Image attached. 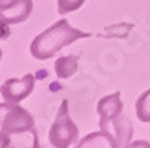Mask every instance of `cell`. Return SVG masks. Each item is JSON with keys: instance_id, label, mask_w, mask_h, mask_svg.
<instances>
[{"instance_id": "8992f818", "label": "cell", "mask_w": 150, "mask_h": 148, "mask_svg": "<svg viewBox=\"0 0 150 148\" xmlns=\"http://www.w3.org/2000/svg\"><path fill=\"white\" fill-rule=\"evenodd\" d=\"M33 12V0H0V18L10 25H17Z\"/></svg>"}, {"instance_id": "7c38bea8", "label": "cell", "mask_w": 150, "mask_h": 148, "mask_svg": "<svg viewBox=\"0 0 150 148\" xmlns=\"http://www.w3.org/2000/svg\"><path fill=\"white\" fill-rule=\"evenodd\" d=\"M127 148H150V143L145 140H134L127 145Z\"/></svg>"}, {"instance_id": "52a82bcc", "label": "cell", "mask_w": 150, "mask_h": 148, "mask_svg": "<svg viewBox=\"0 0 150 148\" xmlns=\"http://www.w3.org/2000/svg\"><path fill=\"white\" fill-rule=\"evenodd\" d=\"M76 148H120L117 140L104 130L93 132L79 140Z\"/></svg>"}, {"instance_id": "3957f363", "label": "cell", "mask_w": 150, "mask_h": 148, "mask_svg": "<svg viewBox=\"0 0 150 148\" xmlns=\"http://www.w3.org/2000/svg\"><path fill=\"white\" fill-rule=\"evenodd\" d=\"M48 138L54 148H76V145L79 143V128L71 118L69 104L66 99L58 109Z\"/></svg>"}, {"instance_id": "7a4b0ae2", "label": "cell", "mask_w": 150, "mask_h": 148, "mask_svg": "<svg viewBox=\"0 0 150 148\" xmlns=\"http://www.w3.org/2000/svg\"><path fill=\"white\" fill-rule=\"evenodd\" d=\"M97 115H99V128L114 137L120 148H127L132 142L134 127L130 118L124 113V102L120 92H112L104 96L97 102Z\"/></svg>"}, {"instance_id": "30bf717a", "label": "cell", "mask_w": 150, "mask_h": 148, "mask_svg": "<svg viewBox=\"0 0 150 148\" xmlns=\"http://www.w3.org/2000/svg\"><path fill=\"white\" fill-rule=\"evenodd\" d=\"M84 2L86 0H58V13L68 15L71 12H76L84 5Z\"/></svg>"}, {"instance_id": "5bb4252c", "label": "cell", "mask_w": 150, "mask_h": 148, "mask_svg": "<svg viewBox=\"0 0 150 148\" xmlns=\"http://www.w3.org/2000/svg\"><path fill=\"white\" fill-rule=\"evenodd\" d=\"M2 56H4V51H2V48H0V61H2Z\"/></svg>"}, {"instance_id": "5b68a950", "label": "cell", "mask_w": 150, "mask_h": 148, "mask_svg": "<svg viewBox=\"0 0 150 148\" xmlns=\"http://www.w3.org/2000/svg\"><path fill=\"white\" fill-rule=\"evenodd\" d=\"M33 87H35V76L25 74L22 79L10 78L4 81V84L0 86V94H2L5 102L20 104L33 92Z\"/></svg>"}, {"instance_id": "4fadbf2b", "label": "cell", "mask_w": 150, "mask_h": 148, "mask_svg": "<svg viewBox=\"0 0 150 148\" xmlns=\"http://www.w3.org/2000/svg\"><path fill=\"white\" fill-rule=\"evenodd\" d=\"M0 148H10L8 137L5 135V133H4L2 130H0Z\"/></svg>"}, {"instance_id": "277c9868", "label": "cell", "mask_w": 150, "mask_h": 148, "mask_svg": "<svg viewBox=\"0 0 150 148\" xmlns=\"http://www.w3.org/2000/svg\"><path fill=\"white\" fill-rule=\"evenodd\" d=\"M0 110H4V117L0 120V130L7 137L35 128L33 115L27 109L20 107L18 104L4 102V104H0Z\"/></svg>"}, {"instance_id": "8fae6325", "label": "cell", "mask_w": 150, "mask_h": 148, "mask_svg": "<svg viewBox=\"0 0 150 148\" xmlns=\"http://www.w3.org/2000/svg\"><path fill=\"white\" fill-rule=\"evenodd\" d=\"M10 36V23H7L5 20L0 18V41L7 39Z\"/></svg>"}, {"instance_id": "6da1fadb", "label": "cell", "mask_w": 150, "mask_h": 148, "mask_svg": "<svg viewBox=\"0 0 150 148\" xmlns=\"http://www.w3.org/2000/svg\"><path fill=\"white\" fill-rule=\"evenodd\" d=\"M89 36H91V33L74 28L66 18H61L33 38L30 44V54L35 59L45 61V59L53 58L64 46H69L78 39L89 38Z\"/></svg>"}, {"instance_id": "ba28073f", "label": "cell", "mask_w": 150, "mask_h": 148, "mask_svg": "<svg viewBox=\"0 0 150 148\" xmlns=\"http://www.w3.org/2000/svg\"><path fill=\"white\" fill-rule=\"evenodd\" d=\"M78 63H79V56H76V54L58 58L54 61V73L59 79H68L78 71Z\"/></svg>"}, {"instance_id": "9c48e42d", "label": "cell", "mask_w": 150, "mask_h": 148, "mask_svg": "<svg viewBox=\"0 0 150 148\" xmlns=\"http://www.w3.org/2000/svg\"><path fill=\"white\" fill-rule=\"evenodd\" d=\"M135 113L137 118L144 123H150V89L142 92L135 100Z\"/></svg>"}]
</instances>
